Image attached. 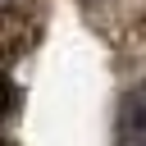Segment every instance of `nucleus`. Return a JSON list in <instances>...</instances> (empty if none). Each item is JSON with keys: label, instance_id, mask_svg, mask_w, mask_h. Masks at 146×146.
<instances>
[{"label": "nucleus", "instance_id": "1", "mask_svg": "<svg viewBox=\"0 0 146 146\" xmlns=\"http://www.w3.org/2000/svg\"><path fill=\"white\" fill-rule=\"evenodd\" d=\"M119 146H146V87L128 91L119 105Z\"/></svg>", "mask_w": 146, "mask_h": 146}]
</instances>
